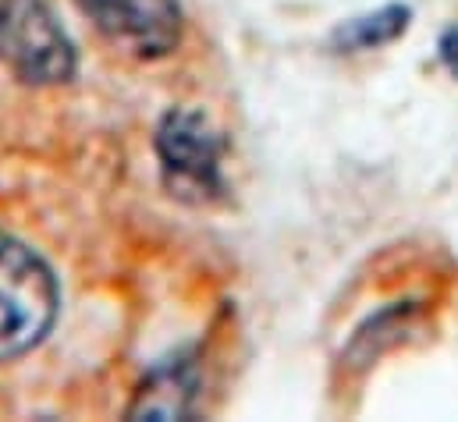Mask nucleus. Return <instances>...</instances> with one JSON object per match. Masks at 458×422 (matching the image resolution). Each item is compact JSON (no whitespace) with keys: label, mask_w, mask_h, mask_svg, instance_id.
<instances>
[{"label":"nucleus","mask_w":458,"mask_h":422,"mask_svg":"<svg viewBox=\"0 0 458 422\" xmlns=\"http://www.w3.org/2000/svg\"><path fill=\"white\" fill-rule=\"evenodd\" d=\"M57 281L50 266L18 238L0 231V359L36 348L57 319Z\"/></svg>","instance_id":"f257e3e1"},{"label":"nucleus","mask_w":458,"mask_h":422,"mask_svg":"<svg viewBox=\"0 0 458 422\" xmlns=\"http://www.w3.org/2000/svg\"><path fill=\"white\" fill-rule=\"evenodd\" d=\"M0 64L29 86L75 75V43L43 0H0Z\"/></svg>","instance_id":"f03ea898"},{"label":"nucleus","mask_w":458,"mask_h":422,"mask_svg":"<svg viewBox=\"0 0 458 422\" xmlns=\"http://www.w3.org/2000/svg\"><path fill=\"white\" fill-rule=\"evenodd\" d=\"M221 149L225 142L196 110H171L157 128V156L167 185L178 196L196 192V199H210L225 192Z\"/></svg>","instance_id":"7ed1b4c3"},{"label":"nucleus","mask_w":458,"mask_h":422,"mask_svg":"<svg viewBox=\"0 0 458 422\" xmlns=\"http://www.w3.org/2000/svg\"><path fill=\"white\" fill-rule=\"evenodd\" d=\"M82 14L121 50L135 57H167L182 39L178 0H75Z\"/></svg>","instance_id":"20e7f679"},{"label":"nucleus","mask_w":458,"mask_h":422,"mask_svg":"<svg viewBox=\"0 0 458 422\" xmlns=\"http://www.w3.org/2000/svg\"><path fill=\"white\" fill-rule=\"evenodd\" d=\"M192 394H196V384L192 376L178 366L171 369H160L149 376V384H142L135 405L128 409V416H149V419H182L192 412Z\"/></svg>","instance_id":"39448f33"},{"label":"nucleus","mask_w":458,"mask_h":422,"mask_svg":"<svg viewBox=\"0 0 458 422\" xmlns=\"http://www.w3.org/2000/svg\"><path fill=\"white\" fill-rule=\"evenodd\" d=\"M409 25V7H384L377 14H366V18H355V21H344L342 29L335 32V43L342 50H373V46H384L391 43L394 36H402Z\"/></svg>","instance_id":"423d86ee"},{"label":"nucleus","mask_w":458,"mask_h":422,"mask_svg":"<svg viewBox=\"0 0 458 422\" xmlns=\"http://www.w3.org/2000/svg\"><path fill=\"white\" fill-rule=\"evenodd\" d=\"M441 61H445V68L458 79V29H448L441 36Z\"/></svg>","instance_id":"0eeeda50"}]
</instances>
